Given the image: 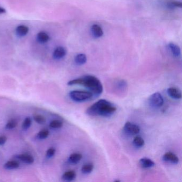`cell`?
Masks as SVG:
<instances>
[{"instance_id":"10","label":"cell","mask_w":182,"mask_h":182,"mask_svg":"<svg viewBox=\"0 0 182 182\" xmlns=\"http://www.w3.org/2000/svg\"><path fill=\"white\" fill-rule=\"evenodd\" d=\"M17 158L25 164H32L34 161L33 157L28 154H19L17 155Z\"/></svg>"},{"instance_id":"13","label":"cell","mask_w":182,"mask_h":182,"mask_svg":"<svg viewBox=\"0 0 182 182\" xmlns=\"http://www.w3.org/2000/svg\"><path fill=\"white\" fill-rule=\"evenodd\" d=\"M29 32V28L25 25H19L16 29V33L19 37H23L26 36Z\"/></svg>"},{"instance_id":"2","label":"cell","mask_w":182,"mask_h":182,"mask_svg":"<svg viewBox=\"0 0 182 182\" xmlns=\"http://www.w3.org/2000/svg\"><path fill=\"white\" fill-rule=\"evenodd\" d=\"M117 111L113 104L105 99H100L87 108L86 113L90 116L110 117Z\"/></svg>"},{"instance_id":"14","label":"cell","mask_w":182,"mask_h":182,"mask_svg":"<svg viewBox=\"0 0 182 182\" xmlns=\"http://www.w3.org/2000/svg\"><path fill=\"white\" fill-rule=\"evenodd\" d=\"M76 177V173L73 170L66 171L62 176V179L66 182H71Z\"/></svg>"},{"instance_id":"27","label":"cell","mask_w":182,"mask_h":182,"mask_svg":"<svg viewBox=\"0 0 182 182\" xmlns=\"http://www.w3.org/2000/svg\"><path fill=\"white\" fill-rule=\"evenodd\" d=\"M32 125V120L30 117H27L25 118L24 121L22 123V127L23 129L27 130L30 128Z\"/></svg>"},{"instance_id":"6","label":"cell","mask_w":182,"mask_h":182,"mask_svg":"<svg viewBox=\"0 0 182 182\" xmlns=\"http://www.w3.org/2000/svg\"><path fill=\"white\" fill-rule=\"evenodd\" d=\"M67 54L66 50L63 46H58L54 50L52 57L54 60H60L63 58Z\"/></svg>"},{"instance_id":"22","label":"cell","mask_w":182,"mask_h":182,"mask_svg":"<svg viewBox=\"0 0 182 182\" xmlns=\"http://www.w3.org/2000/svg\"><path fill=\"white\" fill-rule=\"evenodd\" d=\"M93 164L88 163V164H85L82 166L81 168V171L83 174H90L93 171Z\"/></svg>"},{"instance_id":"28","label":"cell","mask_w":182,"mask_h":182,"mask_svg":"<svg viewBox=\"0 0 182 182\" xmlns=\"http://www.w3.org/2000/svg\"><path fill=\"white\" fill-rule=\"evenodd\" d=\"M56 153V150L53 148V147H51L46 151V156L48 158H52V156H54V155Z\"/></svg>"},{"instance_id":"25","label":"cell","mask_w":182,"mask_h":182,"mask_svg":"<svg viewBox=\"0 0 182 182\" xmlns=\"http://www.w3.org/2000/svg\"><path fill=\"white\" fill-rule=\"evenodd\" d=\"M17 126V121L15 119H11L7 122L6 125V128L7 129H12L15 128Z\"/></svg>"},{"instance_id":"20","label":"cell","mask_w":182,"mask_h":182,"mask_svg":"<svg viewBox=\"0 0 182 182\" xmlns=\"http://www.w3.org/2000/svg\"><path fill=\"white\" fill-rule=\"evenodd\" d=\"M133 144L136 147L141 148L145 144V141L141 137L136 136L133 140Z\"/></svg>"},{"instance_id":"5","label":"cell","mask_w":182,"mask_h":182,"mask_svg":"<svg viewBox=\"0 0 182 182\" xmlns=\"http://www.w3.org/2000/svg\"><path fill=\"white\" fill-rule=\"evenodd\" d=\"M123 130L126 134L130 135H135L139 134L140 132V128L138 126L130 122H127L125 123Z\"/></svg>"},{"instance_id":"1","label":"cell","mask_w":182,"mask_h":182,"mask_svg":"<svg viewBox=\"0 0 182 182\" xmlns=\"http://www.w3.org/2000/svg\"><path fill=\"white\" fill-rule=\"evenodd\" d=\"M69 86L80 85L87 88L93 93V96L97 97L100 96L103 91L102 84L98 79L93 75H85L79 78L69 81Z\"/></svg>"},{"instance_id":"21","label":"cell","mask_w":182,"mask_h":182,"mask_svg":"<svg viewBox=\"0 0 182 182\" xmlns=\"http://www.w3.org/2000/svg\"><path fill=\"white\" fill-rule=\"evenodd\" d=\"M166 7L169 9L174 10L176 8H182V2L179 1H171L168 2L166 4Z\"/></svg>"},{"instance_id":"26","label":"cell","mask_w":182,"mask_h":182,"mask_svg":"<svg viewBox=\"0 0 182 182\" xmlns=\"http://www.w3.org/2000/svg\"><path fill=\"white\" fill-rule=\"evenodd\" d=\"M34 119L36 122L40 125H43L46 123V119L43 116L41 115H36L34 117Z\"/></svg>"},{"instance_id":"24","label":"cell","mask_w":182,"mask_h":182,"mask_svg":"<svg viewBox=\"0 0 182 182\" xmlns=\"http://www.w3.org/2000/svg\"><path fill=\"white\" fill-rule=\"evenodd\" d=\"M49 132L46 129L41 130L37 134V137L40 139H45L48 137Z\"/></svg>"},{"instance_id":"4","label":"cell","mask_w":182,"mask_h":182,"mask_svg":"<svg viewBox=\"0 0 182 182\" xmlns=\"http://www.w3.org/2000/svg\"><path fill=\"white\" fill-rule=\"evenodd\" d=\"M149 103L152 108H158L162 106L164 104V98L160 93H154L150 97Z\"/></svg>"},{"instance_id":"9","label":"cell","mask_w":182,"mask_h":182,"mask_svg":"<svg viewBox=\"0 0 182 182\" xmlns=\"http://www.w3.org/2000/svg\"><path fill=\"white\" fill-rule=\"evenodd\" d=\"M167 93L169 96L172 98L180 99L182 98V92L179 88L175 87H170L167 90Z\"/></svg>"},{"instance_id":"16","label":"cell","mask_w":182,"mask_h":182,"mask_svg":"<svg viewBox=\"0 0 182 182\" xmlns=\"http://www.w3.org/2000/svg\"><path fill=\"white\" fill-rule=\"evenodd\" d=\"M82 158V156L79 153H74L71 154L69 156V161L70 163L72 164H76L81 161Z\"/></svg>"},{"instance_id":"3","label":"cell","mask_w":182,"mask_h":182,"mask_svg":"<svg viewBox=\"0 0 182 182\" xmlns=\"http://www.w3.org/2000/svg\"><path fill=\"white\" fill-rule=\"evenodd\" d=\"M69 96L75 102H84L93 98V93L90 91L73 90L69 93Z\"/></svg>"},{"instance_id":"19","label":"cell","mask_w":182,"mask_h":182,"mask_svg":"<svg viewBox=\"0 0 182 182\" xmlns=\"http://www.w3.org/2000/svg\"><path fill=\"white\" fill-rule=\"evenodd\" d=\"M116 89L119 91H124L127 88V84L126 81L124 80H120L117 81L115 83Z\"/></svg>"},{"instance_id":"17","label":"cell","mask_w":182,"mask_h":182,"mask_svg":"<svg viewBox=\"0 0 182 182\" xmlns=\"http://www.w3.org/2000/svg\"><path fill=\"white\" fill-rule=\"evenodd\" d=\"M50 39L48 34L45 32H40L37 34V40L41 43H45L47 42Z\"/></svg>"},{"instance_id":"7","label":"cell","mask_w":182,"mask_h":182,"mask_svg":"<svg viewBox=\"0 0 182 182\" xmlns=\"http://www.w3.org/2000/svg\"><path fill=\"white\" fill-rule=\"evenodd\" d=\"M164 161L170 162L171 164H177L179 163V158L176 154L171 152H167L164 154L162 157Z\"/></svg>"},{"instance_id":"29","label":"cell","mask_w":182,"mask_h":182,"mask_svg":"<svg viewBox=\"0 0 182 182\" xmlns=\"http://www.w3.org/2000/svg\"><path fill=\"white\" fill-rule=\"evenodd\" d=\"M7 138L6 136H0V145H3L6 143Z\"/></svg>"},{"instance_id":"18","label":"cell","mask_w":182,"mask_h":182,"mask_svg":"<svg viewBox=\"0 0 182 182\" xmlns=\"http://www.w3.org/2000/svg\"><path fill=\"white\" fill-rule=\"evenodd\" d=\"M19 167V163L17 161H9L4 165V168L7 170H13Z\"/></svg>"},{"instance_id":"11","label":"cell","mask_w":182,"mask_h":182,"mask_svg":"<svg viewBox=\"0 0 182 182\" xmlns=\"http://www.w3.org/2000/svg\"><path fill=\"white\" fill-rule=\"evenodd\" d=\"M169 49L174 57H179L181 54L180 47L174 43H169L168 45Z\"/></svg>"},{"instance_id":"8","label":"cell","mask_w":182,"mask_h":182,"mask_svg":"<svg viewBox=\"0 0 182 182\" xmlns=\"http://www.w3.org/2000/svg\"><path fill=\"white\" fill-rule=\"evenodd\" d=\"M90 31L93 36L96 39L100 38L104 34L102 28L98 25H93L90 28Z\"/></svg>"},{"instance_id":"30","label":"cell","mask_w":182,"mask_h":182,"mask_svg":"<svg viewBox=\"0 0 182 182\" xmlns=\"http://www.w3.org/2000/svg\"><path fill=\"white\" fill-rule=\"evenodd\" d=\"M6 10L3 7H0V15L3 14V13H6Z\"/></svg>"},{"instance_id":"23","label":"cell","mask_w":182,"mask_h":182,"mask_svg":"<svg viewBox=\"0 0 182 182\" xmlns=\"http://www.w3.org/2000/svg\"><path fill=\"white\" fill-rule=\"evenodd\" d=\"M63 125V123L62 122V121L58 120H55L50 123L49 126L51 128L59 129L61 128Z\"/></svg>"},{"instance_id":"12","label":"cell","mask_w":182,"mask_h":182,"mask_svg":"<svg viewBox=\"0 0 182 182\" xmlns=\"http://www.w3.org/2000/svg\"><path fill=\"white\" fill-rule=\"evenodd\" d=\"M139 164L143 168H150L153 167L155 165L153 161L151 160L150 159L146 158H141V159H140Z\"/></svg>"},{"instance_id":"15","label":"cell","mask_w":182,"mask_h":182,"mask_svg":"<svg viewBox=\"0 0 182 182\" xmlns=\"http://www.w3.org/2000/svg\"><path fill=\"white\" fill-rule=\"evenodd\" d=\"M87 57L85 54H80L77 55L74 58V61L76 65H82L86 63Z\"/></svg>"}]
</instances>
